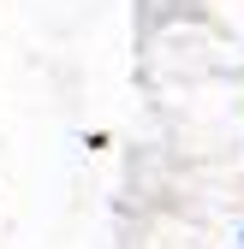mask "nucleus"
I'll return each instance as SVG.
<instances>
[{
	"label": "nucleus",
	"instance_id": "nucleus-1",
	"mask_svg": "<svg viewBox=\"0 0 244 249\" xmlns=\"http://www.w3.org/2000/svg\"><path fill=\"white\" fill-rule=\"evenodd\" d=\"M238 243H244V237H238Z\"/></svg>",
	"mask_w": 244,
	"mask_h": 249
}]
</instances>
